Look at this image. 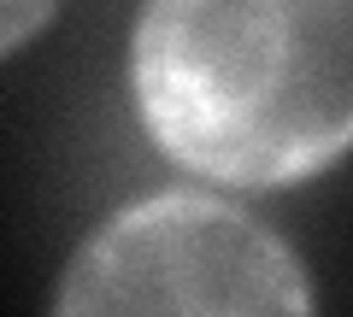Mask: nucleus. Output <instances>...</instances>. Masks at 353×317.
I'll list each match as a JSON object with an SVG mask.
<instances>
[{
	"instance_id": "f03ea898",
	"label": "nucleus",
	"mask_w": 353,
	"mask_h": 317,
	"mask_svg": "<svg viewBox=\"0 0 353 317\" xmlns=\"http://www.w3.org/2000/svg\"><path fill=\"white\" fill-rule=\"evenodd\" d=\"M53 317H318L301 253L218 188H148L71 253Z\"/></svg>"
},
{
	"instance_id": "7ed1b4c3",
	"label": "nucleus",
	"mask_w": 353,
	"mask_h": 317,
	"mask_svg": "<svg viewBox=\"0 0 353 317\" xmlns=\"http://www.w3.org/2000/svg\"><path fill=\"white\" fill-rule=\"evenodd\" d=\"M53 12H59V0H0V59L36 41L53 24Z\"/></svg>"
},
{
	"instance_id": "f257e3e1",
	"label": "nucleus",
	"mask_w": 353,
	"mask_h": 317,
	"mask_svg": "<svg viewBox=\"0 0 353 317\" xmlns=\"http://www.w3.org/2000/svg\"><path fill=\"white\" fill-rule=\"evenodd\" d=\"M130 94L148 141L212 188H294L347 153V0H141Z\"/></svg>"
}]
</instances>
